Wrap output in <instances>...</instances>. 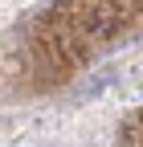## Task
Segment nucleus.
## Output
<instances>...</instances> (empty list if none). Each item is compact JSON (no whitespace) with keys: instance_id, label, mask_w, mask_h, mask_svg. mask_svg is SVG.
<instances>
[]
</instances>
